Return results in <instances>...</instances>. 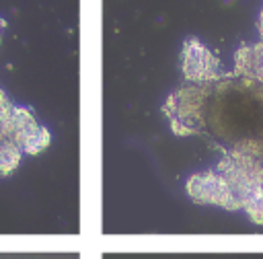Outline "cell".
Masks as SVG:
<instances>
[{"instance_id": "6da1fadb", "label": "cell", "mask_w": 263, "mask_h": 259, "mask_svg": "<svg viewBox=\"0 0 263 259\" xmlns=\"http://www.w3.org/2000/svg\"><path fill=\"white\" fill-rule=\"evenodd\" d=\"M183 74L189 82H205L220 76V62L195 37L183 43Z\"/></svg>"}, {"instance_id": "7a4b0ae2", "label": "cell", "mask_w": 263, "mask_h": 259, "mask_svg": "<svg viewBox=\"0 0 263 259\" xmlns=\"http://www.w3.org/2000/svg\"><path fill=\"white\" fill-rule=\"evenodd\" d=\"M187 193L197 203L228 208V187H226V181L216 171L191 175L187 179Z\"/></svg>"}, {"instance_id": "3957f363", "label": "cell", "mask_w": 263, "mask_h": 259, "mask_svg": "<svg viewBox=\"0 0 263 259\" xmlns=\"http://www.w3.org/2000/svg\"><path fill=\"white\" fill-rule=\"evenodd\" d=\"M234 64L236 72L255 80L263 82V43H253V45H242L234 53Z\"/></svg>"}, {"instance_id": "277c9868", "label": "cell", "mask_w": 263, "mask_h": 259, "mask_svg": "<svg viewBox=\"0 0 263 259\" xmlns=\"http://www.w3.org/2000/svg\"><path fill=\"white\" fill-rule=\"evenodd\" d=\"M21 148L10 140H0V175H8L21 160Z\"/></svg>"}, {"instance_id": "5b68a950", "label": "cell", "mask_w": 263, "mask_h": 259, "mask_svg": "<svg viewBox=\"0 0 263 259\" xmlns=\"http://www.w3.org/2000/svg\"><path fill=\"white\" fill-rule=\"evenodd\" d=\"M242 210L249 214V218H251L255 224H263V195L253 197Z\"/></svg>"}, {"instance_id": "8992f818", "label": "cell", "mask_w": 263, "mask_h": 259, "mask_svg": "<svg viewBox=\"0 0 263 259\" xmlns=\"http://www.w3.org/2000/svg\"><path fill=\"white\" fill-rule=\"evenodd\" d=\"M259 33H261V43H263V10L259 14Z\"/></svg>"}]
</instances>
